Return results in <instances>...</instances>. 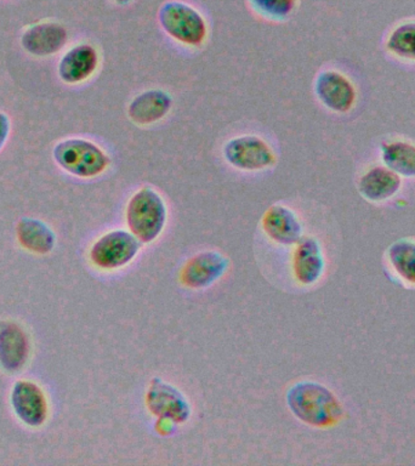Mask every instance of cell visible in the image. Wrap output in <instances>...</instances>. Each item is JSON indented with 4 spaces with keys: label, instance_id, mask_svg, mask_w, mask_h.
I'll list each match as a JSON object with an SVG mask.
<instances>
[{
    "label": "cell",
    "instance_id": "cell-16",
    "mask_svg": "<svg viewBox=\"0 0 415 466\" xmlns=\"http://www.w3.org/2000/svg\"><path fill=\"white\" fill-rule=\"evenodd\" d=\"M294 251L293 268L299 282L309 286L320 279L324 258L319 240L312 237L301 238Z\"/></svg>",
    "mask_w": 415,
    "mask_h": 466
},
{
    "label": "cell",
    "instance_id": "cell-15",
    "mask_svg": "<svg viewBox=\"0 0 415 466\" xmlns=\"http://www.w3.org/2000/svg\"><path fill=\"white\" fill-rule=\"evenodd\" d=\"M173 97L162 89H149L137 95L130 102L127 115L138 126H148L158 122L169 113Z\"/></svg>",
    "mask_w": 415,
    "mask_h": 466
},
{
    "label": "cell",
    "instance_id": "cell-10",
    "mask_svg": "<svg viewBox=\"0 0 415 466\" xmlns=\"http://www.w3.org/2000/svg\"><path fill=\"white\" fill-rule=\"evenodd\" d=\"M146 402L157 417L174 422H185L191 414V408L181 392L159 379L152 381Z\"/></svg>",
    "mask_w": 415,
    "mask_h": 466
},
{
    "label": "cell",
    "instance_id": "cell-13",
    "mask_svg": "<svg viewBox=\"0 0 415 466\" xmlns=\"http://www.w3.org/2000/svg\"><path fill=\"white\" fill-rule=\"evenodd\" d=\"M98 55L90 44L71 47L58 62V76L66 84H79L89 79L96 71Z\"/></svg>",
    "mask_w": 415,
    "mask_h": 466
},
{
    "label": "cell",
    "instance_id": "cell-2",
    "mask_svg": "<svg viewBox=\"0 0 415 466\" xmlns=\"http://www.w3.org/2000/svg\"><path fill=\"white\" fill-rule=\"evenodd\" d=\"M167 218L166 202L151 187L141 188L127 203V228L142 243H151L158 238L166 228Z\"/></svg>",
    "mask_w": 415,
    "mask_h": 466
},
{
    "label": "cell",
    "instance_id": "cell-22",
    "mask_svg": "<svg viewBox=\"0 0 415 466\" xmlns=\"http://www.w3.org/2000/svg\"><path fill=\"white\" fill-rule=\"evenodd\" d=\"M254 11L272 21H283L289 17L297 5V0H248Z\"/></svg>",
    "mask_w": 415,
    "mask_h": 466
},
{
    "label": "cell",
    "instance_id": "cell-11",
    "mask_svg": "<svg viewBox=\"0 0 415 466\" xmlns=\"http://www.w3.org/2000/svg\"><path fill=\"white\" fill-rule=\"evenodd\" d=\"M67 31L56 22H43L25 29L21 35L25 51L36 57L51 56L58 53L67 42Z\"/></svg>",
    "mask_w": 415,
    "mask_h": 466
},
{
    "label": "cell",
    "instance_id": "cell-9",
    "mask_svg": "<svg viewBox=\"0 0 415 466\" xmlns=\"http://www.w3.org/2000/svg\"><path fill=\"white\" fill-rule=\"evenodd\" d=\"M29 338L24 328L13 320L0 323V367L7 373L22 370L29 359Z\"/></svg>",
    "mask_w": 415,
    "mask_h": 466
},
{
    "label": "cell",
    "instance_id": "cell-21",
    "mask_svg": "<svg viewBox=\"0 0 415 466\" xmlns=\"http://www.w3.org/2000/svg\"><path fill=\"white\" fill-rule=\"evenodd\" d=\"M386 47L397 57L415 61V21L397 25L390 33Z\"/></svg>",
    "mask_w": 415,
    "mask_h": 466
},
{
    "label": "cell",
    "instance_id": "cell-18",
    "mask_svg": "<svg viewBox=\"0 0 415 466\" xmlns=\"http://www.w3.org/2000/svg\"><path fill=\"white\" fill-rule=\"evenodd\" d=\"M16 235L21 246L35 254L50 253L56 243V236L53 229L38 218H21L17 224Z\"/></svg>",
    "mask_w": 415,
    "mask_h": 466
},
{
    "label": "cell",
    "instance_id": "cell-3",
    "mask_svg": "<svg viewBox=\"0 0 415 466\" xmlns=\"http://www.w3.org/2000/svg\"><path fill=\"white\" fill-rule=\"evenodd\" d=\"M53 157L62 169L83 178L98 177L109 166L108 156L86 138L72 137L58 142L53 149Z\"/></svg>",
    "mask_w": 415,
    "mask_h": 466
},
{
    "label": "cell",
    "instance_id": "cell-1",
    "mask_svg": "<svg viewBox=\"0 0 415 466\" xmlns=\"http://www.w3.org/2000/svg\"><path fill=\"white\" fill-rule=\"evenodd\" d=\"M287 403L295 417L317 428L333 425L342 415L337 397L317 382L302 381L291 386Z\"/></svg>",
    "mask_w": 415,
    "mask_h": 466
},
{
    "label": "cell",
    "instance_id": "cell-7",
    "mask_svg": "<svg viewBox=\"0 0 415 466\" xmlns=\"http://www.w3.org/2000/svg\"><path fill=\"white\" fill-rule=\"evenodd\" d=\"M10 404L15 417L28 428H40L46 424L49 415V403H47L46 392L36 382L32 380L15 382L10 392Z\"/></svg>",
    "mask_w": 415,
    "mask_h": 466
},
{
    "label": "cell",
    "instance_id": "cell-4",
    "mask_svg": "<svg viewBox=\"0 0 415 466\" xmlns=\"http://www.w3.org/2000/svg\"><path fill=\"white\" fill-rule=\"evenodd\" d=\"M160 27L177 42L199 46L207 38V22L202 14L187 3L169 0L159 7Z\"/></svg>",
    "mask_w": 415,
    "mask_h": 466
},
{
    "label": "cell",
    "instance_id": "cell-8",
    "mask_svg": "<svg viewBox=\"0 0 415 466\" xmlns=\"http://www.w3.org/2000/svg\"><path fill=\"white\" fill-rule=\"evenodd\" d=\"M315 93L330 111L346 113L356 102V89L348 76L337 71H324L317 76Z\"/></svg>",
    "mask_w": 415,
    "mask_h": 466
},
{
    "label": "cell",
    "instance_id": "cell-23",
    "mask_svg": "<svg viewBox=\"0 0 415 466\" xmlns=\"http://www.w3.org/2000/svg\"><path fill=\"white\" fill-rule=\"evenodd\" d=\"M10 134V119L5 113L0 112V151L5 145Z\"/></svg>",
    "mask_w": 415,
    "mask_h": 466
},
{
    "label": "cell",
    "instance_id": "cell-19",
    "mask_svg": "<svg viewBox=\"0 0 415 466\" xmlns=\"http://www.w3.org/2000/svg\"><path fill=\"white\" fill-rule=\"evenodd\" d=\"M381 160L386 167L404 177H415V145L406 141L382 142Z\"/></svg>",
    "mask_w": 415,
    "mask_h": 466
},
{
    "label": "cell",
    "instance_id": "cell-14",
    "mask_svg": "<svg viewBox=\"0 0 415 466\" xmlns=\"http://www.w3.org/2000/svg\"><path fill=\"white\" fill-rule=\"evenodd\" d=\"M262 228L273 242L291 246L301 239L302 226L298 215L289 208L272 206L262 218Z\"/></svg>",
    "mask_w": 415,
    "mask_h": 466
},
{
    "label": "cell",
    "instance_id": "cell-17",
    "mask_svg": "<svg viewBox=\"0 0 415 466\" xmlns=\"http://www.w3.org/2000/svg\"><path fill=\"white\" fill-rule=\"evenodd\" d=\"M400 175L393 173L386 167H373L360 177L359 191L360 196L370 202H382L392 198L400 191Z\"/></svg>",
    "mask_w": 415,
    "mask_h": 466
},
{
    "label": "cell",
    "instance_id": "cell-24",
    "mask_svg": "<svg viewBox=\"0 0 415 466\" xmlns=\"http://www.w3.org/2000/svg\"><path fill=\"white\" fill-rule=\"evenodd\" d=\"M115 2L120 4V5H127V4L133 2V0H115Z\"/></svg>",
    "mask_w": 415,
    "mask_h": 466
},
{
    "label": "cell",
    "instance_id": "cell-20",
    "mask_svg": "<svg viewBox=\"0 0 415 466\" xmlns=\"http://www.w3.org/2000/svg\"><path fill=\"white\" fill-rule=\"evenodd\" d=\"M389 260L397 275L415 284V242L397 240L389 248Z\"/></svg>",
    "mask_w": 415,
    "mask_h": 466
},
{
    "label": "cell",
    "instance_id": "cell-12",
    "mask_svg": "<svg viewBox=\"0 0 415 466\" xmlns=\"http://www.w3.org/2000/svg\"><path fill=\"white\" fill-rule=\"evenodd\" d=\"M228 268V260L217 251H204L193 257L182 268L181 280L185 286L206 288L220 279Z\"/></svg>",
    "mask_w": 415,
    "mask_h": 466
},
{
    "label": "cell",
    "instance_id": "cell-6",
    "mask_svg": "<svg viewBox=\"0 0 415 466\" xmlns=\"http://www.w3.org/2000/svg\"><path fill=\"white\" fill-rule=\"evenodd\" d=\"M224 157L233 167L247 171L266 169L275 163V153L257 135L233 137L224 146Z\"/></svg>",
    "mask_w": 415,
    "mask_h": 466
},
{
    "label": "cell",
    "instance_id": "cell-5",
    "mask_svg": "<svg viewBox=\"0 0 415 466\" xmlns=\"http://www.w3.org/2000/svg\"><path fill=\"white\" fill-rule=\"evenodd\" d=\"M138 250L140 240L133 233L126 229H113L93 244L90 260L98 268H120L133 261Z\"/></svg>",
    "mask_w": 415,
    "mask_h": 466
}]
</instances>
